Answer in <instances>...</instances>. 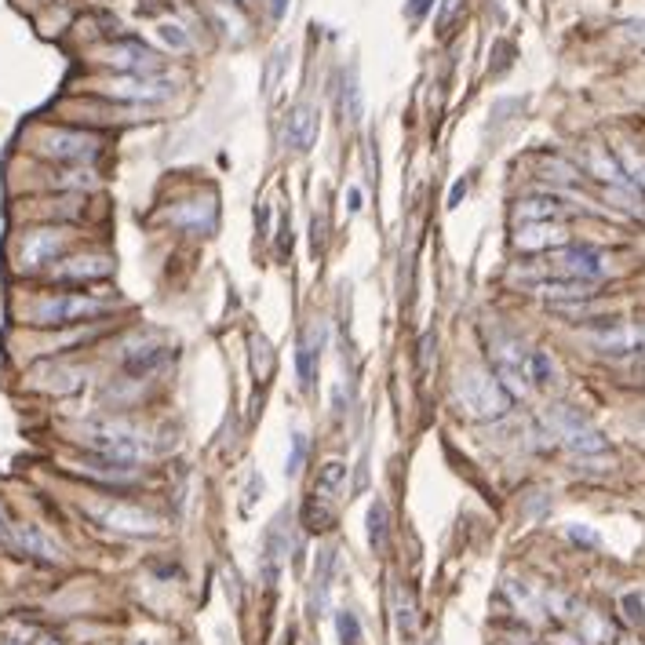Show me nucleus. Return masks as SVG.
<instances>
[{
    "instance_id": "obj_18",
    "label": "nucleus",
    "mask_w": 645,
    "mask_h": 645,
    "mask_svg": "<svg viewBox=\"0 0 645 645\" xmlns=\"http://www.w3.org/2000/svg\"><path fill=\"white\" fill-rule=\"evenodd\" d=\"M164 361H168V350L157 339H135L131 347H124V368L131 376H150Z\"/></svg>"
},
{
    "instance_id": "obj_42",
    "label": "nucleus",
    "mask_w": 645,
    "mask_h": 645,
    "mask_svg": "<svg viewBox=\"0 0 645 645\" xmlns=\"http://www.w3.org/2000/svg\"><path fill=\"white\" fill-rule=\"evenodd\" d=\"M234 4H248V0H234Z\"/></svg>"
},
{
    "instance_id": "obj_12",
    "label": "nucleus",
    "mask_w": 645,
    "mask_h": 645,
    "mask_svg": "<svg viewBox=\"0 0 645 645\" xmlns=\"http://www.w3.org/2000/svg\"><path fill=\"white\" fill-rule=\"evenodd\" d=\"M325 325L314 321V325L299 336V350H296V376H299V390H314L317 387V373H321V354H325Z\"/></svg>"
},
{
    "instance_id": "obj_11",
    "label": "nucleus",
    "mask_w": 645,
    "mask_h": 645,
    "mask_svg": "<svg viewBox=\"0 0 645 645\" xmlns=\"http://www.w3.org/2000/svg\"><path fill=\"white\" fill-rule=\"evenodd\" d=\"M70 245V234L63 226H44V230H33L22 241V252H19V263L22 270H37V266H48L63 255V248Z\"/></svg>"
},
{
    "instance_id": "obj_1",
    "label": "nucleus",
    "mask_w": 645,
    "mask_h": 645,
    "mask_svg": "<svg viewBox=\"0 0 645 645\" xmlns=\"http://www.w3.org/2000/svg\"><path fill=\"white\" fill-rule=\"evenodd\" d=\"M80 441L96 448L103 459H117V464H147V459L161 456V434L154 427L131 423V420H91L80 431Z\"/></svg>"
},
{
    "instance_id": "obj_38",
    "label": "nucleus",
    "mask_w": 645,
    "mask_h": 645,
    "mask_svg": "<svg viewBox=\"0 0 645 645\" xmlns=\"http://www.w3.org/2000/svg\"><path fill=\"white\" fill-rule=\"evenodd\" d=\"M285 12H289V0H270V15L273 19H285Z\"/></svg>"
},
{
    "instance_id": "obj_15",
    "label": "nucleus",
    "mask_w": 645,
    "mask_h": 645,
    "mask_svg": "<svg viewBox=\"0 0 645 645\" xmlns=\"http://www.w3.org/2000/svg\"><path fill=\"white\" fill-rule=\"evenodd\" d=\"M569 245V230L562 222H518L515 230V248L522 252H555Z\"/></svg>"
},
{
    "instance_id": "obj_9",
    "label": "nucleus",
    "mask_w": 645,
    "mask_h": 645,
    "mask_svg": "<svg viewBox=\"0 0 645 645\" xmlns=\"http://www.w3.org/2000/svg\"><path fill=\"white\" fill-rule=\"evenodd\" d=\"M583 343L609 357L638 354V350H645V321H606V325L587 329Z\"/></svg>"
},
{
    "instance_id": "obj_10",
    "label": "nucleus",
    "mask_w": 645,
    "mask_h": 645,
    "mask_svg": "<svg viewBox=\"0 0 645 645\" xmlns=\"http://www.w3.org/2000/svg\"><path fill=\"white\" fill-rule=\"evenodd\" d=\"M99 91L117 103H164L175 96V84L157 73H121V77L106 80Z\"/></svg>"
},
{
    "instance_id": "obj_6",
    "label": "nucleus",
    "mask_w": 645,
    "mask_h": 645,
    "mask_svg": "<svg viewBox=\"0 0 645 645\" xmlns=\"http://www.w3.org/2000/svg\"><path fill=\"white\" fill-rule=\"evenodd\" d=\"M99 150H103L99 135L77 131V128H48V131H40V139H37L40 157H52L63 164H88L99 157Z\"/></svg>"
},
{
    "instance_id": "obj_39",
    "label": "nucleus",
    "mask_w": 645,
    "mask_h": 645,
    "mask_svg": "<svg viewBox=\"0 0 645 645\" xmlns=\"http://www.w3.org/2000/svg\"><path fill=\"white\" fill-rule=\"evenodd\" d=\"M464 194H467V182H456L452 194H448V208H452V205H459V197H464Z\"/></svg>"
},
{
    "instance_id": "obj_2",
    "label": "nucleus",
    "mask_w": 645,
    "mask_h": 645,
    "mask_svg": "<svg viewBox=\"0 0 645 645\" xmlns=\"http://www.w3.org/2000/svg\"><path fill=\"white\" fill-rule=\"evenodd\" d=\"M452 394H456V405L464 408L471 420H499V416H507V408H511V394H507V387L492 373L474 368V364L459 368Z\"/></svg>"
},
{
    "instance_id": "obj_8",
    "label": "nucleus",
    "mask_w": 645,
    "mask_h": 645,
    "mask_svg": "<svg viewBox=\"0 0 645 645\" xmlns=\"http://www.w3.org/2000/svg\"><path fill=\"white\" fill-rule=\"evenodd\" d=\"M91 522H99L103 529H113V532H124V536H157L161 532V518L143 511L135 503H121V499H110V503H91L88 507Z\"/></svg>"
},
{
    "instance_id": "obj_31",
    "label": "nucleus",
    "mask_w": 645,
    "mask_h": 645,
    "mask_svg": "<svg viewBox=\"0 0 645 645\" xmlns=\"http://www.w3.org/2000/svg\"><path fill=\"white\" fill-rule=\"evenodd\" d=\"M616 161H620V168H624V175H627V182H634L638 190H645V154H638V150H620L616 154Z\"/></svg>"
},
{
    "instance_id": "obj_3",
    "label": "nucleus",
    "mask_w": 645,
    "mask_h": 645,
    "mask_svg": "<svg viewBox=\"0 0 645 645\" xmlns=\"http://www.w3.org/2000/svg\"><path fill=\"white\" fill-rule=\"evenodd\" d=\"M489 354H492V364H496V380L507 387V394H529L532 383H529V357H532V347L515 336V332H503V329H492L489 332Z\"/></svg>"
},
{
    "instance_id": "obj_17",
    "label": "nucleus",
    "mask_w": 645,
    "mask_h": 645,
    "mask_svg": "<svg viewBox=\"0 0 645 645\" xmlns=\"http://www.w3.org/2000/svg\"><path fill=\"white\" fill-rule=\"evenodd\" d=\"M110 270L113 263L106 255H73L55 266V281H96V278H106Z\"/></svg>"
},
{
    "instance_id": "obj_26",
    "label": "nucleus",
    "mask_w": 645,
    "mask_h": 645,
    "mask_svg": "<svg viewBox=\"0 0 645 645\" xmlns=\"http://www.w3.org/2000/svg\"><path fill=\"white\" fill-rule=\"evenodd\" d=\"M536 292L543 299H583V296H591V285L569 281V278H547V281H536Z\"/></svg>"
},
{
    "instance_id": "obj_36",
    "label": "nucleus",
    "mask_w": 645,
    "mask_h": 645,
    "mask_svg": "<svg viewBox=\"0 0 645 645\" xmlns=\"http://www.w3.org/2000/svg\"><path fill=\"white\" fill-rule=\"evenodd\" d=\"M569 540H576V543H587V547H594V543H598V536H594V532H587V529H576V525L569 529Z\"/></svg>"
},
{
    "instance_id": "obj_41",
    "label": "nucleus",
    "mask_w": 645,
    "mask_h": 645,
    "mask_svg": "<svg viewBox=\"0 0 645 645\" xmlns=\"http://www.w3.org/2000/svg\"><path fill=\"white\" fill-rule=\"evenodd\" d=\"M8 536V515H4V507H0V540Z\"/></svg>"
},
{
    "instance_id": "obj_32",
    "label": "nucleus",
    "mask_w": 645,
    "mask_h": 645,
    "mask_svg": "<svg viewBox=\"0 0 645 645\" xmlns=\"http://www.w3.org/2000/svg\"><path fill=\"white\" fill-rule=\"evenodd\" d=\"M336 631H339V641H343V645H357V641H361V624H357V616H354L350 609H339V613H336Z\"/></svg>"
},
{
    "instance_id": "obj_30",
    "label": "nucleus",
    "mask_w": 645,
    "mask_h": 645,
    "mask_svg": "<svg viewBox=\"0 0 645 645\" xmlns=\"http://www.w3.org/2000/svg\"><path fill=\"white\" fill-rule=\"evenodd\" d=\"M507 594L515 598V606H518L529 620H540L543 606H540V598H536V591H532V587H525V583H518V580H507Z\"/></svg>"
},
{
    "instance_id": "obj_27",
    "label": "nucleus",
    "mask_w": 645,
    "mask_h": 645,
    "mask_svg": "<svg viewBox=\"0 0 645 645\" xmlns=\"http://www.w3.org/2000/svg\"><path fill=\"white\" fill-rule=\"evenodd\" d=\"M529 383H532V390H547V387L558 383L555 361H550V354H543L536 347H532V357H529Z\"/></svg>"
},
{
    "instance_id": "obj_35",
    "label": "nucleus",
    "mask_w": 645,
    "mask_h": 645,
    "mask_svg": "<svg viewBox=\"0 0 645 645\" xmlns=\"http://www.w3.org/2000/svg\"><path fill=\"white\" fill-rule=\"evenodd\" d=\"M431 4H434V0H408L405 15H408V19H423V15L431 12Z\"/></svg>"
},
{
    "instance_id": "obj_20",
    "label": "nucleus",
    "mask_w": 645,
    "mask_h": 645,
    "mask_svg": "<svg viewBox=\"0 0 645 645\" xmlns=\"http://www.w3.org/2000/svg\"><path fill=\"white\" fill-rule=\"evenodd\" d=\"M565 215V205L555 197H522L515 205V222H558Z\"/></svg>"
},
{
    "instance_id": "obj_37",
    "label": "nucleus",
    "mask_w": 645,
    "mask_h": 645,
    "mask_svg": "<svg viewBox=\"0 0 645 645\" xmlns=\"http://www.w3.org/2000/svg\"><path fill=\"white\" fill-rule=\"evenodd\" d=\"M361 205H364V194H361L357 187H350V194H347V208H350V212H361Z\"/></svg>"
},
{
    "instance_id": "obj_33",
    "label": "nucleus",
    "mask_w": 645,
    "mask_h": 645,
    "mask_svg": "<svg viewBox=\"0 0 645 645\" xmlns=\"http://www.w3.org/2000/svg\"><path fill=\"white\" fill-rule=\"evenodd\" d=\"M620 609H627L631 624H645V598L641 594H624L620 598Z\"/></svg>"
},
{
    "instance_id": "obj_16",
    "label": "nucleus",
    "mask_w": 645,
    "mask_h": 645,
    "mask_svg": "<svg viewBox=\"0 0 645 645\" xmlns=\"http://www.w3.org/2000/svg\"><path fill=\"white\" fill-rule=\"evenodd\" d=\"M215 197H197V201H182L168 212V222L179 226V230H187V234H208V230L215 226Z\"/></svg>"
},
{
    "instance_id": "obj_19",
    "label": "nucleus",
    "mask_w": 645,
    "mask_h": 645,
    "mask_svg": "<svg viewBox=\"0 0 645 645\" xmlns=\"http://www.w3.org/2000/svg\"><path fill=\"white\" fill-rule=\"evenodd\" d=\"M317 128H321V117H317V106L310 103H299L289 117V147L292 150H310L314 139H317Z\"/></svg>"
},
{
    "instance_id": "obj_14",
    "label": "nucleus",
    "mask_w": 645,
    "mask_h": 645,
    "mask_svg": "<svg viewBox=\"0 0 645 645\" xmlns=\"http://www.w3.org/2000/svg\"><path fill=\"white\" fill-rule=\"evenodd\" d=\"M4 543L15 547L19 555L40 558V562H63V547H59L48 532H44L40 525H8Z\"/></svg>"
},
{
    "instance_id": "obj_21",
    "label": "nucleus",
    "mask_w": 645,
    "mask_h": 645,
    "mask_svg": "<svg viewBox=\"0 0 645 645\" xmlns=\"http://www.w3.org/2000/svg\"><path fill=\"white\" fill-rule=\"evenodd\" d=\"M390 609H394L398 634H401L405 641H408V638H416V631H420V602L412 598V591L394 587V602H390Z\"/></svg>"
},
{
    "instance_id": "obj_23",
    "label": "nucleus",
    "mask_w": 645,
    "mask_h": 645,
    "mask_svg": "<svg viewBox=\"0 0 645 645\" xmlns=\"http://www.w3.org/2000/svg\"><path fill=\"white\" fill-rule=\"evenodd\" d=\"M285 550H289V518L281 515L278 525L266 532V555H263V573H266V580L278 576V565L285 562Z\"/></svg>"
},
{
    "instance_id": "obj_34",
    "label": "nucleus",
    "mask_w": 645,
    "mask_h": 645,
    "mask_svg": "<svg viewBox=\"0 0 645 645\" xmlns=\"http://www.w3.org/2000/svg\"><path fill=\"white\" fill-rule=\"evenodd\" d=\"M306 459V434H292V456H289V474H299V464Z\"/></svg>"
},
{
    "instance_id": "obj_28",
    "label": "nucleus",
    "mask_w": 645,
    "mask_h": 645,
    "mask_svg": "<svg viewBox=\"0 0 645 645\" xmlns=\"http://www.w3.org/2000/svg\"><path fill=\"white\" fill-rule=\"evenodd\" d=\"M339 113H343V124H354L361 117V88H357L354 70H347L339 84Z\"/></svg>"
},
{
    "instance_id": "obj_7",
    "label": "nucleus",
    "mask_w": 645,
    "mask_h": 645,
    "mask_svg": "<svg viewBox=\"0 0 645 645\" xmlns=\"http://www.w3.org/2000/svg\"><path fill=\"white\" fill-rule=\"evenodd\" d=\"M543 270L550 273V278H569V281H587V285H594V281H602L606 273H609V263H606L602 252H594V248L562 245V248H555V252L547 255Z\"/></svg>"
},
{
    "instance_id": "obj_29",
    "label": "nucleus",
    "mask_w": 645,
    "mask_h": 645,
    "mask_svg": "<svg viewBox=\"0 0 645 645\" xmlns=\"http://www.w3.org/2000/svg\"><path fill=\"white\" fill-rule=\"evenodd\" d=\"M157 40L164 44L168 52H179V55H187L190 48H194V40H190V33L182 29L179 22H157Z\"/></svg>"
},
{
    "instance_id": "obj_43",
    "label": "nucleus",
    "mask_w": 645,
    "mask_h": 645,
    "mask_svg": "<svg viewBox=\"0 0 645 645\" xmlns=\"http://www.w3.org/2000/svg\"><path fill=\"white\" fill-rule=\"evenodd\" d=\"M427 645H438V638H431V641H427Z\"/></svg>"
},
{
    "instance_id": "obj_40",
    "label": "nucleus",
    "mask_w": 645,
    "mask_h": 645,
    "mask_svg": "<svg viewBox=\"0 0 645 645\" xmlns=\"http://www.w3.org/2000/svg\"><path fill=\"white\" fill-rule=\"evenodd\" d=\"M29 645H59V638H52V634H44V631H37Z\"/></svg>"
},
{
    "instance_id": "obj_5",
    "label": "nucleus",
    "mask_w": 645,
    "mask_h": 645,
    "mask_svg": "<svg viewBox=\"0 0 645 645\" xmlns=\"http://www.w3.org/2000/svg\"><path fill=\"white\" fill-rule=\"evenodd\" d=\"M113 299H99V296H77V292H63V296H48V299H40L33 303V325H44V329H52V325H77V321H88V317H96L103 310H110Z\"/></svg>"
},
{
    "instance_id": "obj_24",
    "label": "nucleus",
    "mask_w": 645,
    "mask_h": 645,
    "mask_svg": "<svg viewBox=\"0 0 645 645\" xmlns=\"http://www.w3.org/2000/svg\"><path fill=\"white\" fill-rule=\"evenodd\" d=\"M364 532H368V547L376 550V555H383L387 550V540H390V511H387V503L376 499L373 507H368V515H364Z\"/></svg>"
},
{
    "instance_id": "obj_4",
    "label": "nucleus",
    "mask_w": 645,
    "mask_h": 645,
    "mask_svg": "<svg viewBox=\"0 0 645 645\" xmlns=\"http://www.w3.org/2000/svg\"><path fill=\"white\" fill-rule=\"evenodd\" d=\"M543 420H547L550 431H555V438H558L569 452H576V456H602V452L609 448V441L602 438V431H598L587 416H580L576 408H569V405H550Z\"/></svg>"
},
{
    "instance_id": "obj_25",
    "label": "nucleus",
    "mask_w": 645,
    "mask_h": 645,
    "mask_svg": "<svg viewBox=\"0 0 645 645\" xmlns=\"http://www.w3.org/2000/svg\"><path fill=\"white\" fill-rule=\"evenodd\" d=\"M343 478H347V467L339 464V459L325 464V467H321V474H317V485H314V499L332 507V499L343 492Z\"/></svg>"
},
{
    "instance_id": "obj_22",
    "label": "nucleus",
    "mask_w": 645,
    "mask_h": 645,
    "mask_svg": "<svg viewBox=\"0 0 645 645\" xmlns=\"http://www.w3.org/2000/svg\"><path fill=\"white\" fill-rule=\"evenodd\" d=\"M583 164H587V172H591L594 179L613 182V187H627V175H624L620 161H616V157H613L606 147H587V154H583Z\"/></svg>"
},
{
    "instance_id": "obj_13",
    "label": "nucleus",
    "mask_w": 645,
    "mask_h": 645,
    "mask_svg": "<svg viewBox=\"0 0 645 645\" xmlns=\"http://www.w3.org/2000/svg\"><path fill=\"white\" fill-rule=\"evenodd\" d=\"M103 59H106V66H113L121 73H161V55L150 52L139 40L110 44V48L103 52Z\"/></svg>"
}]
</instances>
